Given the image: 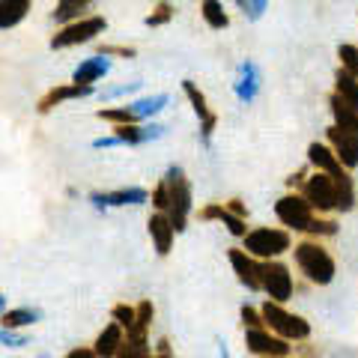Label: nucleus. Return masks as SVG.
<instances>
[{
    "label": "nucleus",
    "mask_w": 358,
    "mask_h": 358,
    "mask_svg": "<svg viewBox=\"0 0 358 358\" xmlns=\"http://www.w3.org/2000/svg\"><path fill=\"white\" fill-rule=\"evenodd\" d=\"M296 257V266L299 272L305 275V281L317 284V287H329L334 281V257L322 248V242H299L293 248Z\"/></svg>",
    "instance_id": "1"
},
{
    "label": "nucleus",
    "mask_w": 358,
    "mask_h": 358,
    "mask_svg": "<svg viewBox=\"0 0 358 358\" xmlns=\"http://www.w3.org/2000/svg\"><path fill=\"white\" fill-rule=\"evenodd\" d=\"M164 185H167V212L164 215L171 218L176 233H182L188 227V215H192V182H188L182 167L173 164V167H167V173H164Z\"/></svg>",
    "instance_id": "2"
},
{
    "label": "nucleus",
    "mask_w": 358,
    "mask_h": 358,
    "mask_svg": "<svg viewBox=\"0 0 358 358\" xmlns=\"http://www.w3.org/2000/svg\"><path fill=\"white\" fill-rule=\"evenodd\" d=\"M260 317H263V326L268 331L289 341V343L310 338V322L305 317H299V313H289L284 305H278V301H266L260 308Z\"/></svg>",
    "instance_id": "3"
},
{
    "label": "nucleus",
    "mask_w": 358,
    "mask_h": 358,
    "mask_svg": "<svg viewBox=\"0 0 358 358\" xmlns=\"http://www.w3.org/2000/svg\"><path fill=\"white\" fill-rule=\"evenodd\" d=\"M242 245H245L242 251H248L254 260H278L284 251L293 248V239L281 227H257L245 233Z\"/></svg>",
    "instance_id": "4"
},
{
    "label": "nucleus",
    "mask_w": 358,
    "mask_h": 358,
    "mask_svg": "<svg viewBox=\"0 0 358 358\" xmlns=\"http://www.w3.org/2000/svg\"><path fill=\"white\" fill-rule=\"evenodd\" d=\"M108 30V21L102 15H84L72 21V24H63L57 33L51 36V48L54 51H63V48H75V45H84V42H93L96 36H102Z\"/></svg>",
    "instance_id": "5"
},
{
    "label": "nucleus",
    "mask_w": 358,
    "mask_h": 358,
    "mask_svg": "<svg viewBox=\"0 0 358 358\" xmlns=\"http://www.w3.org/2000/svg\"><path fill=\"white\" fill-rule=\"evenodd\" d=\"M260 289L268 296V301H278V305H284V301L293 299L296 293V284H293V275H289V268L278 260H260Z\"/></svg>",
    "instance_id": "6"
},
{
    "label": "nucleus",
    "mask_w": 358,
    "mask_h": 358,
    "mask_svg": "<svg viewBox=\"0 0 358 358\" xmlns=\"http://www.w3.org/2000/svg\"><path fill=\"white\" fill-rule=\"evenodd\" d=\"M301 197L310 203L313 212H331V209H338L341 203V194H338V182L329 176V173H310L305 176V182H301Z\"/></svg>",
    "instance_id": "7"
},
{
    "label": "nucleus",
    "mask_w": 358,
    "mask_h": 358,
    "mask_svg": "<svg viewBox=\"0 0 358 358\" xmlns=\"http://www.w3.org/2000/svg\"><path fill=\"white\" fill-rule=\"evenodd\" d=\"M275 215H278V221H281L284 227L305 233L308 224L313 221V209H310V203L299 192H293V194H284L275 203Z\"/></svg>",
    "instance_id": "8"
},
{
    "label": "nucleus",
    "mask_w": 358,
    "mask_h": 358,
    "mask_svg": "<svg viewBox=\"0 0 358 358\" xmlns=\"http://www.w3.org/2000/svg\"><path fill=\"white\" fill-rule=\"evenodd\" d=\"M245 346H248V352L254 355H272V358H287L289 352H293V346H289V341L278 338V334H272L268 329H245Z\"/></svg>",
    "instance_id": "9"
},
{
    "label": "nucleus",
    "mask_w": 358,
    "mask_h": 358,
    "mask_svg": "<svg viewBox=\"0 0 358 358\" xmlns=\"http://www.w3.org/2000/svg\"><path fill=\"white\" fill-rule=\"evenodd\" d=\"M326 141H329V150L334 152L346 171H355L358 167V134L355 131H343L338 126H329L326 129Z\"/></svg>",
    "instance_id": "10"
},
{
    "label": "nucleus",
    "mask_w": 358,
    "mask_h": 358,
    "mask_svg": "<svg viewBox=\"0 0 358 358\" xmlns=\"http://www.w3.org/2000/svg\"><path fill=\"white\" fill-rule=\"evenodd\" d=\"M150 200L147 188L134 185V188H117V192H93L90 203L96 209H122V206H143Z\"/></svg>",
    "instance_id": "11"
},
{
    "label": "nucleus",
    "mask_w": 358,
    "mask_h": 358,
    "mask_svg": "<svg viewBox=\"0 0 358 358\" xmlns=\"http://www.w3.org/2000/svg\"><path fill=\"white\" fill-rule=\"evenodd\" d=\"M182 93H185L188 105L194 108V114H197V120H200V141L209 143V141H212V131H215V126H218V117L212 114L206 96L200 93V87H197L194 81H182Z\"/></svg>",
    "instance_id": "12"
},
{
    "label": "nucleus",
    "mask_w": 358,
    "mask_h": 358,
    "mask_svg": "<svg viewBox=\"0 0 358 358\" xmlns=\"http://www.w3.org/2000/svg\"><path fill=\"white\" fill-rule=\"evenodd\" d=\"M96 87L93 84H57L45 93L39 102H36V110L39 114H51L54 108H60L63 102H75V99H84V96H93Z\"/></svg>",
    "instance_id": "13"
},
{
    "label": "nucleus",
    "mask_w": 358,
    "mask_h": 358,
    "mask_svg": "<svg viewBox=\"0 0 358 358\" xmlns=\"http://www.w3.org/2000/svg\"><path fill=\"white\" fill-rule=\"evenodd\" d=\"M227 260L233 266V272H236L239 284L248 287L251 293H257V289H260V260H254V257L248 251H242V248H230Z\"/></svg>",
    "instance_id": "14"
},
{
    "label": "nucleus",
    "mask_w": 358,
    "mask_h": 358,
    "mask_svg": "<svg viewBox=\"0 0 358 358\" xmlns=\"http://www.w3.org/2000/svg\"><path fill=\"white\" fill-rule=\"evenodd\" d=\"M147 227H150V239H152V248L159 257H167L173 251V236H176V230H173V224L171 218L164 215V212H152L150 221H147Z\"/></svg>",
    "instance_id": "15"
},
{
    "label": "nucleus",
    "mask_w": 358,
    "mask_h": 358,
    "mask_svg": "<svg viewBox=\"0 0 358 358\" xmlns=\"http://www.w3.org/2000/svg\"><path fill=\"white\" fill-rule=\"evenodd\" d=\"M233 93L239 96V102L242 105H251L257 93H260V69L251 63V60H245L239 66V75H236V84H233Z\"/></svg>",
    "instance_id": "16"
},
{
    "label": "nucleus",
    "mask_w": 358,
    "mask_h": 358,
    "mask_svg": "<svg viewBox=\"0 0 358 358\" xmlns=\"http://www.w3.org/2000/svg\"><path fill=\"white\" fill-rule=\"evenodd\" d=\"M114 134L122 147H141L164 134V126H141V122H129V126H114Z\"/></svg>",
    "instance_id": "17"
},
{
    "label": "nucleus",
    "mask_w": 358,
    "mask_h": 358,
    "mask_svg": "<svg viewBox=\"0 0 358 358\" xmlns=\"http://www.w3.org/2000/svg\"><path fill=\"white\" fill-rule=\"evenodd\" d=\"M122 341H126V329L117 326V322H108V326H105L102 331H99L96 343H93L96 358H114Z\"/></svg>",
    "instance_id": "18"
},
{
    "label": "nucleus",
    "mask_w": 358,
    "mask_h": 358,
    "mask_svg": "<svg viewBox=\"0 0 358 358\" xmlns=\"http://www.w3.org/2000/svg\"><path fill=\"white\" fill-rule=\"evenodd\" d=\"M110 72V60H105L102 54L96 57H87L84 63H78V69L72 75V84H96Z\"/></svg>",
    "instance_id": "19"
},
{
    "label": "nucleus",
    "mask_w": 358,
    "mask_h": 358,
    "mask_svg": "<svg viewBox=\"0 0 358 358\" xmlns=\"http://www.w3.org/2000/svg\"><path fill=\"white\" fill-rule=\"evenodd\" d=\"M33 0H0V30H13L27 18Z\"/></svg>",
    "instance_id": "20"
},
{
    "label": "nucleus",
    "mask_w": 358,
    "mask_h": 358,
    "mask_svg": "<svg viewBox=\"0 0 358 358\" xmlns=\"http://www.w3.org/2000/svg\"><path fill=\"white\" fill-rule=\"evenodd\" d=\"M42 320V310L39 308H13V310H3L0 313V329H27V326H36Z\"/></svg>",
    "instance_id": "21"
},
{
    "label": "nucleus",
    "mask_w": 358,
    "mask_h": 358,
    "mask_svg": "<svg viewBox=\"0 0 358 358\" xmlns=\"http://www.w3.org/2000/svg\"><path fill=\"white\" fill-rule=\"evenodd\" d=\"M329 108H331V117H334L331 126H338V129H343V131H355V134H358V110H352L350 105L343 102V99H338L334 93H331V99H329Z\"/></svg>",
    "instance_id": "22"
},
{
    "label": "nucleus",
    "mask_w": 358,
    "mask_h": 358,
    "mask_svg": "<svg viewBox=\"0 0 358 358\" xmlns=\"http://www.w3.org/2000/svg\"><path fill=\"white\" fill-rule=\"evenodd\" d=\"M334 96L343 99L352 110H358V78L338 69V75H334Z\"/></svg>",
    "instance_id": "23"
},
{
    "label": "nucleus",
    "mask_w": 358,
    "mask_h": 358,
    "mask_svg": "<svg viewBox=\"0 0 358 358\" xmlns=\"http://www.w3.org/2000/svg\"><path fill=\"white\" fill-rule=\"evenodd\" d=\"M93 3V0H57V6H54L51 18L60 21V24H72V21L84 18V9Z\"/></svg>",
    "instance_id": "24"
},
{
    "label": "nucleus",
    "mask_w": 358,
    "mask_h": 358,
    "mask_svg": "<svg viewBox=\"0 0 358 358\" xmlns=\"http://www.w3.org/2000/svg\"><path fill=\"white\" fill-rule=\"evenodd\" d=\"M150 322H152V301L143 299L141 305H134V322L126 329V338H147Z\"/></svg>",
    "instance_id": "25"
},
{
    "label": "nucleus",
    "mask_w": 358,
    "mask_h": 358,
    "mask_svg": "<svg viewBox=\"0 0 358 358\" xmlns=\"http://www.w3.org/2000/svg\"><path fill=\"white\" fill-rule=\"evenodd\" d=\"M200 15H203V21L212 30H224L230 24V15L221 0H200Z\"/></svg>",
    "instance_id": "26"
},
{
    "label": "nucleus",
    "mask_w": 358,
    "mask_h": 358,
    "mask_svg": "<svg viewBox=\"0 0 358 358\" xmlns=\"http://www.w3.org/2000/svg\"><path fill=\"white\" fill-rule=\"evenodd\" d=\"M171 102L164 93H159V96H147V99H138V102H129L126 108L131 110L138 120H150V117H155L159 110H164V105Z\"/></svg>",
    "instance_id": "27"
},
{
    "label": "nucleus",
    "mask_w": 358,
    "mask_h": 358,
    "mask_svg": "<svg viewBox=\"0 0 358 358\" xmlns=\"http://www.w3.org/2000/svg\"><path fill=\"white\" fill-rule=\"evenodd\" d=\"M114 358H152L150 341L147 338H126L120 343V350H117Z\"/></svg>",
    "instance_id": "28"
},
{
    "label": "nucleus",
    "mask_w": 358,
    "mask_h": 358,
    "mask_svg": "<svg viewBox=\"0 0 358 358\" xmlns=\"http://www.w3.org/2000/svg\"><path fill=\"white\" fill-rule=\"evenodd\" d=\"M96 117L105 120V122H110V126H129V122H141L126 105H122V108H102Z\"/></svg>",
    "instance_id": "29"
},
{
    "label": "nucleus",
    "mask_w": 358,
    "mask_h": 358,
    "mask_svg": "<svg viewBox=\"0 0 358 358\" xmlns=\"http://www.w3.org/2000/svg\"><path fill=\"white\" fill-rule=\"evenodd\" d=\"M338 57H341V69L350 72L352 78H358V48H355V45L343 42L338 48Z\"/></svg>",
    "instance_id": "30"
},
{
    "label": "nucleus",
    "mask_w": 358,
    "mask_h": 358,
    "mask_svg": "<svg viewBox=\"0 0 358 358\" xmlns=\"http://www.w3.org/2000/svg\"><path fill=\"white\" fill-rule=\"evenodd\" d=\"M171 18H173V6L167 3V0H159V3H155V9L147 15V21H143V24H147V27H162V24H167Z\"/></svg>",
    "instance_id": "31"
},
{
    "label": "nucleus",
    "mask_w": 358,
    "mask_h": 358,
    "mask_svg": "<svg viewBox=\"0 0 358 358\" xmlns=\"http://www.w3.org/2000/svg\"><path fill=\"white\" fill-rule=\"evenodd\" d=\"M218 221L224 224V227H227V233H230V236H236V239H242L245 233H248V224H245V218L233 215V212H227V209L221 212V218H218Z\"/></svg>",
    "instance_id": "32"
},
{
    "label": "nucleus",
    "mask_w": 358,
    "mask_h": 358,
    "mask_svg": "<svg viewBox=\"0 0 358 358\" xmlns=\"http://www.w3.org/2000/svg\"><path fill=\"white\" fill-rule=\"evenodd\" d=\"M305 233H310V236H334V233H338V221H329V218H317V215H313V221L308 224Z\"/></svg>",
    "instance_id": "33"
},
{
    "label": "nucleus",
    "mask_w": 358,
    "mask_h": 358,
    "mask_svg": "<svg viewBox=\"0 0 358 358\" xmlns=\"http://www.w3.org/2000/svg\"><path fill=\"white\" fill-rule=\"evenodd\" d=\"M110 320H114L117 326L129 329L131 322H134V308L131 305H114V308H110Z\"/></svg>",
    "instance_id": "34"
},
{
    "label": "nucleus",
    "mask_w": 358,
    "mask_h": 358,
    "mask_svg": "<svg viewBox=\"0 0 358 358\" xmlns=\"http://www.w3.org/2000/svg\"><path fill=\"white\" fill-rule=\"evenodd\" d=\"M242 326L245 329H266L263 326V317H260V310H257V308H251V305H242Z\"/></svg>",
    "instance_id": "35"
},
{
    "label": "nucleus",
    "mask_w": 358,
    "mask_h": 358,
    "mask_svg": "<svg viewBox=\"0 0 358 358\" xmlns=\"http://www.w3.org/2000/svg\"><path fill=\"white\" fill-rule=\"evenodd\" d=\"M0 343L3 346H13V350H21V346H27V334H18L13 329H0Z\"/></svg>",
    "instance_id": "36"
},
{
    "label": "nucleus",
    "mask_w": 358,
    "mask_h": 358,
    "mask_svg": "<svg viewBox=\"0 0 358 358\" xmlns=\"http://www.w3.org/2000/svg\"><path fill=\"white\" fill-rule=\"evenodd\" d=\"M150 200H152V209L155 212H167V185H164V179L155 185V192L150 194Z\"/></svg>",
    "instance_id": "37"
},
{
    "label": "nucleus",
    "mask_w": 358,
    "mask_h": 358,
    "mask_svg": "<svg viewBox=\"0 0 358 358\" xmlns=\"http://www.w3.org/2000/svg\"><path fill=\"white\" fill-rule=\"evenodd\" d=\"M99 54H102V57H126V60H131L134 48H122V45H102Z\"/></svg>",
    "instance_id": "38"
},
{
    "label": "nucleus",
    "mask_w": 358,
    "mask_h": 358,
    "mask_svg": "<svg viewBox=\"0 0 358 358\" xmlns=\"http://www.w3.org/2000/svg\"><path fill=\"white\" fill-rule=\"evenodd\" d=\"M138 90H141V81L120 84V87H114V90H108V93H105V99H117V96H126V93H138Z\"/></svg>",
    "instance_id": "39"
},
{
    "label": "nucleus",
    "mask_w": 358,
    "mask_h": 358,
    "mask_svg": "<svg viewBox=\"0 0 358 358\" xmlns=\"http://www.w3.org/2000/svg\"><path fill=\"white\" fill-rule=\"evenodd\" d=\"M266 6H268V0H248V9H245V15H248L251 21H257V18L266 13Z\"/></svg>",
    "instance_id": "40"
},
{
    "label": "nucleus",
    "mask_w": 358,
    "mask_h": 358,
    "mask_svg": "<svg viewBox=\"0 0 358 358\" xmlns=\"http://www.w3.org/2000/svg\"><path fill=\"white\" fill-rule=\"evenodd\" d=\"M221 212H224V203H212L206 209H200V221H218Z\"/></svg>",
    "instance_id": "41"
},
{
    "label": "nucleus",
    "mask_w": 358,
    "mask_h": 358,
    "mask_svg": "<svg viewBox=\"0 0 358 358\" xmlns=\"http://www.w3.org/2000/svg\"><path fill=\"white\" fill-rule=\"evenodd\" d=\"M110 147H122L117 134H110V138H96V141H93V150H110Z\"/></svg>",
    "instance_id": "42"
},
{
    "label": "nucleus",
    "mask_w": 358,
    "mask_h": 358,
    "mask_svg": "<svg viewBox=\"0 0 358 358\" xmlns=\"http://www.w3.org/2000/svg\"><path fill=\"white\" fill-rule=\"evenodd\" d=\"M224 209H227V212H233V215H239V218H245V212H248V209H245V203H242L239 197L227 200V203H224Z\"/></svg>",
    "instance_id": "43"
},
{
    "label": "nucleus",
    "mask_w": 358,
    "mask_h": 358,
    "mask_svg": "<svg viewBox=\"0 0 358 358\" xmlns=\"http://www.w3.org/2000/svg\"><path fill=\"white\" fill-rule=\"evenodd\" d=\"M66 358H96V352H93V346H75Z\"/></svg>",
    "instance_id": "44"
},
{
    "label": "nucleus",
    "mask_w": 358,
    "mask_h": 358,
    "mask_svg": "<svg viewBox=\"0 0 358 358\" xmlns=\"http://www.w3.org/2000/svg\"><path fill=\"white\" fill-rule=\"evenodd\" d=\"M287 182H289V188H301V182H305V173L299 171V173H293V176H289Z\"/></svg>",
    "instance_id": "45"
},
{
    "label": "nucleus",
    "mask_w": 358,
    "mask_h": 358,
    "mask_svg": "<svg viewBox=\"0 0 358 358\" xmlns=\"http://www.w3.org/2000/svg\"><path fill=\"white\" fill-rule=\"evenodd\" d=\"M218 358H230V352H227V346L224 343H218Z\"/></svg>",
    "instance_id": "46"
},
{
    "label": "nucleus",
    "mask_w": 358,
    "mask_h": 358,
    "mask_svg": "<svg viewBox=\"0 0 358 358\" xmlns=\"http://www.w3.org/2000/svg\"><path fill=\"white\" fill-rule=\"evenodd\" d=\"M236 3H239V9H242V13H245V9H248V0H236Z\"/></svg>",
    "instance_id": "47"
},
{
    "label": "nucleus",
    "mask_w": 358,
    "mask_h": 358,
    "mask_svg": "<svg viewBox=\"0 0 358 358\" xmlns=\"http://www.w3.org/2000/svg\"><path fill=\"white\" fill-rule=\"evenodd\" d=\"M3 308H6V296H0V313H3Z\"/></svg>",
    "instance_id": "48"
},
{
    "label": "nucleus",
    "mask_w": 358,
    "mask_h": 358,
    "mask_svg": "<svg viewBox=\"0 0 358 358\" xmlns=\"http://www.w3.org/2000/svg\"><path fill=\"white\" fill-rule=\"evenodd\" d=\"M152 358H173L171 352H159V355H152Z\"/></svg>",
    "instance_id": "49"
},
{
    "label": "nucleus",
    "mask_w": 358,
    "mask_h": 358,
    "mask_svg": "<svg viewBox=\"0 0 358 358\" xmlns=\"http://www.w3.org/2000/svg\"><path fill=\"white\" fill-rule=\"evenodd\" d=\"M266 358H272V355H266Z\"/></svg>",
    "instance_id": "50"
}]
</instances>
